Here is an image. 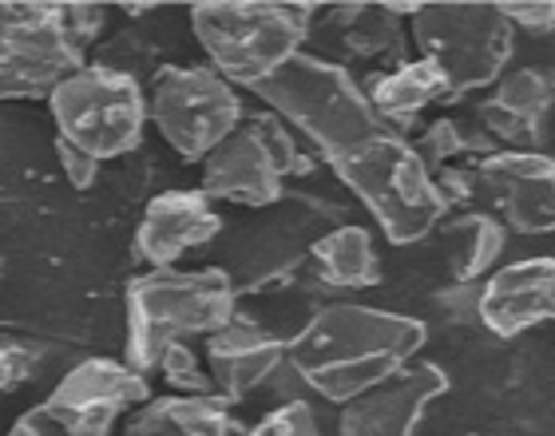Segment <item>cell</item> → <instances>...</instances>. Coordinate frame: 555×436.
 <instances>
[{
  "label": "cell",
  "instance_id": "cb8c5ba5",
  "mask_svg": "<svg viewBox=\"0 0 555 436\" xmlns=\"http://www.w3.org/2000/svg\"><path fill=\"white\" fill-rule=\"evenodd\" d=\"M473 148V139L464 136L461 127L452 124V119H437V124L428 127L425 136L416 139V155H421V163L425 167H440L444 159H452V155H461V151Z\"/></svg>",
  "mask_w": 555,
  "mask_h": 436
},
{
  "label": "cell",
  "instance_id": "52a82bcc",
  "mask_svg": "<svg viewBox=\"0 0 555 436\" xmlns=\"http://www.w3.org/2000/svg\"><path fill=\"white\" fill-rule=\"evenodd\" d=\"M421 60H433L449 80L452 100L485 88L512 60V21L500 4H421L413 16Z\"/></svg>",
  "mask_w": 555,
  "mask_h": 436
},
{
  "label": "cell",
  "instance_id": "30bf717a",
  "mask_svg": "<svg viewBox=\"0 0 555 436\" xmlns=\"http://www.w3.org/2000/svg\"><path fill=\"white\" fill-rule=\"evenodd\" d=\"M147 115L183 163H203L222 139L238 131L243 104L215 68L159 64L151 76Z\"/></svg>",
  "mask_w": 555,
  "mask_h": 436
},
{
  "label": "cell",
  "instance_id": "2e32d148",
  "mask_svg": "<svg viewBox=\"0 0 555 436\" xmlns=\"http://www.w3.org/2000/svg\"><path fill=\"white\" fill-rule=\"evenodd\" d=\"M282 357H286V342L238 313L219 333H210L207 342L210 381L227 401H243L246 393H255L270 373H278Z\"/></svg>",
  "mask_w": 555,
  "mask_h": 436
},
{
  "label": "cell",
  "instance_id": "5b68a950",
  "mask_svg": "<svg viewBox=\"0 0 555 436\" xmlns=\"http://www.w3.org/2000/svg\"><path fill=\"white\" fill-rule=\"evenodd\" d=\"M330 167L377 215L382 230L397 246L421 242L449 210L437 191V179L428 175L413 143H405L401 136L382 131L370 143H361L358 151L334 159Z\"/></svg>",
  "mask_w": 555,
  "mask_h": 436
},
{
  "label": "cell",
  "instance_id": "4316f807",
  "mask_svg": "<svg viewBox=\"0 0 555 436\" xmlns=\"http://www.w3.org/2000/svg\"><path fill=\"white\" fill-rule=\"evenodd\" d=\"M246 436H322V428H318V421H313V413L306 409V405H282L278 413H270L262 425H255Z\"/></svg>",
  "mask_w": 555,
  "mask_h": 436
},
{
  "label": "cell",
  "instance_id": "9a60e30c",
  "mask_svg": "<svg viewBox=\"0 0 555 436\" xmlns=\"http://www.w3.org/2000/svg\"><path fill=\"white\" fill-rule=\"evenodd\" d=\"M480 322L496 337H516L532 325L555 322V258L512 262L480 290Z\"/></svg>",
  "mask_w": 555,
  "mask_h": 436
},
{
  "label": "cell",
  "instance_id": "d6986e66",
  "mask_svg": "<svg viewBox=\"0 0 555 436\" xmlns=\"http://www.w3.org/2000/svg\"><path fill=\"white\" fill-rule=\"evenodd\" d=\"M231 401L222 393H183L139 405L128 421V436H231Z\"/></svg>",
  "mask_w": 555,
  "mask_h": 436
},
{
  "label": "cell",
  "instance_id": "8fae6325",
  "mask_svg": "<svg viewBox=\"0 0 555 436\" xmlns=\"http://www.w3.org/2000/svg\"><path fill=\"white\" fill-rule=\"evenodd\" d=\"M147 401L151 385L143 373H135L128 361L119 366L107 357H92L64 373V381L48 393L40 409L72 436H112L119 416Z\"/></svg>",
  "mask_w": 555,
  "mask_h": 436
},
{
  "label": "cell",
  "instance_id": "ba28073f",
  "mask_svg": "<svg viewBox=\"0 0 555 436\" xmlns=\"http://www.w3.org/2000/svg\"><path fill=\"white\" fill-rule=\"evenodd\" d=\"M88 64L64 28V4L0 0V100H48Z\"/></svg>",
  "mask_w": 555,
  "mask_h": 436
},
{
  "label": "cell",
  "instance_id": "1f68e13d",
  "mask_svg": "<svg viewBox=\"0 0 555 436\" xmlns=\"http://www.w3.org/2000/svg\"><path fill=\"white\" fill-rule=\"evenodd\" d=\"M437 191H440V198H444V207H452V203H464V198L473 195V183H468V175H461V171H440Z\"/></svg>",
  "mask_w": 555,
  "mask_h": 436
},
{
  "label": "cell",
  "instance_id": "8992f818",
  "mask_svg": "<svg viewBox=\"0 0 555 436\" xmlns=\"http://www.w3.org/2000/svg\"><path fill=\"white\" fill-rule=\"evenodd\" d=\"M56 136L92 159H119L143 143L147 95L143 84L100 64H83L48 95Z\"/></svg>",
  "mask_w": 555,
  "mask_h": 436
},
{
  "label": "cell",
  "instance_id": "6da1fadb",
  "mask_svg": "<svg viewBox=\"0 0 555 436\" xmlns=\"http://www.w3.org/2000/svg\"><path fill=\"white\" fill-rule=\"evenodd\" d=\"M425 322L370 306H325L286 342V357L313 393L346 405L405 369L425 345Z\"/></svg>",
  "mask_w": 555,
  "mask_h": 436
},
{
  "label": "cell",
  "instance_id": "603a6c76",
  "mask_svg": "<svg viewBox=\"0 0 555 436\" xmlns=\"http://www.w3.org/2000/svg\"><path fill=\"white\" fill-rule=\"evenodd\" d=\"M449 266L456 282H476L492 270V262L504 251V227L492 215H461L444 227Z\"/></svg>",
  "mask_w": 555,
  "mask_h": 436
},
{
  "label": "cell",
  "instance_id": "7c38bea8",
  "mask_svg": "<svg viewBox=\"0 0 555 436\" xmlns=\"http://www.w3.org/2000/svg\"><path fill=\"white\" fill-rule=\"evenodd\" d=\"M444 389H449V377L440 366L397 369L393 377L346 401L337 436H413L425 409Z\"/></svg>",
  "mask_w": 555,
  "mask_h": 436
},
{
  "label": "cell",
  "instance_id": "44dd1931",
  "mask_svg": "<svg viewBox=\"0 0 555 436\" xmlns=\"http://www.w3.org/2000/svg\"><path fill=\"white\" fill-rule=\"evenodd\" d=\"M330 24H334L337 44L346 48L349 56L401 60L405 64V24L389 4H337L330 12Z\"/></svg>",
  "mask_w": 555,
  "mask_h": 436
},
{
  "label": "cell",
  "instance_id": "7402d4cb",
  "mask_svg": "<svg viewBox=\"0 0 555 436\" xmlns=\"http://www.w3.org/2000/svg\"><path fill=\"white\" fill-rule=\"evenodd\" d=\"M313 262L330 286L365 290L377 282V254H373L370 234L361 227H337L325 239H318L313 242Z\"/></svg>",
  "mask_w": 555,
  "mask_h": 436
},
{
  "label": "cell",
  "instance_id": "3957f363",
  "mask_svg": "<svg viewBox=\"0 0 555 436\" xmlns=\"http://www.w3.org/2000/svg\"><path fill=\"white\" fill-rule=\"evenodd\" d=\"M250 92L267 100L278 119H289L301 136H310V143L330 163L382 136V119L373 115L370 95L361 92L358 80L341 64H330L310 52L286 60Z\"/></svg>",
  "mask_w": 555,
  "mask_h": 436
},
{
  "label": "cell",
  "instance_id": "f1b7e54d",
  "mask_svg": "<svg viewBox=\"0 0 555 436\" xmlns=\"http://www.w3.org/2000/svg\"><path fill=\"white\" fill-rule=\"evenodd\" d=\"M64 28L88 52V44H95L100 33H104V4H80V0L64 4Z\"/></svg>",
  "mask_w": 555,
  "mask_h": 436
},
{
  "label": "cell",
  "instance_id": "4fadbf2b",
  "mask_svg": "<svg viewBox=\"0 0 555 436\" xmlns=\"http://www.w3.org/2000/svg\"><path fill=\"white\" fill-rule=\"evenodd\" d=\"M480 179L492 191L512 230H520V234H552L555 230V155L492 151L480 163Z\"/></svg>",
  "mask_w": 555,
  "mask_h": 436
},
{
  "label": "cell",
  "instance_id": "f546056e",
  "mask_svg": "<svg viewBox=\"0 0 555 436\" xmlns=\"http://www.w3.org/2000/svg\"><path fill=\"white\" fill-rule=\"evenodd\" d=\"M500 12L512 24H524L528 33H552L555 28V0H532V4H500Z\"/></svg>",
  "mask_w": 555,
  "mask_h": 436
},
{
  "label": "cell",
  "instance_id": "ac0fdd59",
  "mask_svg": "<svg viewBox=\"0 0 555 436\" xmlns=\"http://www.w3.org/2000/svg\"><path fill=\"white\" fill-rule=\"evenodd\" d=\"M555 84L547 80L544 72H512L508 80H500V88L480 104V124L504 143H520L532 148L540 143L544 131V115L552 107Z\"/></svg>",
  "mask_w": 555,
  "mask_h": 436
},
{
  "label": "cell",
  "instance_id": "ffe728a7",
  "mask_svg": "<svg viewBox=\"0 0 555 436\" xmlns=\"http://www.w3.org/2000/svg\"><path fill=\"white\" fill-rule=\"evenodd\" d=\"M370 107L377 119L393 127H413V119L425 112L428 104H449V80L440 76L433 60H409L389 76L370 80Z\"/></svg>",
  "mask_w": 555,
  "mask_h": 436
},
{
  "label": "cell",
  "instance_id": "7a4b0ae2",
  "mask_svg": "<svg viewBox=\"0 0 555 436\" xmlns=\"http://www.w3.org/2000/svg\"><path fill=\"white\" fill-rule=\"evenodd\" d=\"M234 318L227 270H147L128 286V366L151 373L186 337L219 333Z\"/></svg>",
  "mask_w": 555,
  "mask_h": 436
},
{
  "label": "cell",
  "instance_id": "277c9868",
  "mask_svg": "<svg viewBox=\"0 0 555 436\" xmlns=\"http://www.w3.org/2000/svg\"><path fill=\"white\" fill-rule=\"evenodd\" d=\"M310 16L313 4L289 0H203L191 9V28L222 80L255 88L298 56Z\"/></svg>",
  "mask_w": 555,
  "mask_h": 436
},
{
  "label": "cell",
  "instance_id": "5bb4252c",
  "mask_svg": "<svg viewBox=\"0 0 555 436\" xmlns=\"http://www.w3.org/2000/svg\"><path fill=\"white\" fill-rule=\"evenodd\" d=\"M222 230L210 198L203 191H163L147 203L135 230V258L151 270H167L179 254L195 251Z\"/></svg>",
  "mask_w": 555,
  "mask_h": 436
},
{
  "label": "cell",
  "instance_id": "83f0119b",
  "mask_svg": "<svg viewBox=\"0 0 555 436\" xmlns=\"http://www.w3.org/2000/svg\"><path fill=\"white\" fill-rule=\"evenodd\" d=\"M56 163H60V171H64V179L72 183V191H92L95 179H100V159L83 155L80 148L64 143L60 136H56Z\"/></svg>",
  "mask_w": 555,
  "mask_h": 436
},
{
  "label": "cell",
  "instance_id": "484cf974",
  "mask_svg": "<svg viewBox=\"0 0 555 436\" xmlns=\"http://www.w3.org/2000/svg\"><path fill=\"white\" fill-rule=\"evenodd\" d=\"M36 361H40V357H36L33 345L12 342V337H4V333H0V397L33 377Z\"/></svg>",
  "mask_w": 555,
  "mask_h": 436
},
{
  "label": "cell",
  "instance_id": "e0dca14e",
  "mask_svg": "<svg viewBox=\"0 0 555 436\" xmlns=\"http://www.w3.org/2000/svg\"><path fill=\"white\" fill-rule=\"evenodd\" d=\"M44 155H56V148L40 139L33 124L0 115V230L24 218V210L44 191Z\"/></svg>",
  "mask_w": 555,
  "mask_h": 436
},
{
  "label": "cell",
  "instance_id": "4dcf8cb0",
  "mask_svg": "<svg viewBox=\"0 0 555 436\" xmlns=\"http://www.w3.org/2000/svg\"><path fill=\"white\" fill-rule=\"evenodd\" d=\"M9 436H72V433H64V428H60L56 421H52V416L36 405V409H28L24 416H16V421H12Z\"/></svg>",
  "mask_w": 555,
  "mask_h": 436
},
{
  "label": "cell",
  "instance_id": "9c48e42d",
  "mask_svg": "<svg viewBox=\"0 0 555 436\" xmlns=\"http://www.w3.org/2000/svg\"><path fill=\"white\" fill-rule=\"evenodd\" d=\"M310 171L313 163L289 139L282 119L274 112H255L203 159V195L243 207H270L282 198L286 175Z\"/></svg>",
  "mask_w": 555,
  "mask_h": 436
},
{
  "label": "cell",
  "instance_id": "d4e9b609",
  "mask_svg": "<svg viewBox=\"0 0 555 436\" xmlns=\"http://www.w3.org/2000/svg\"><path fill=\"white\" fill-rule=\"evenodd\" d=\"M159 369L167 373V385H171V389H183V393H191V397H195V393H215V381L198 369L195 354H191L186 345H175L171 354L163 357Z\"/></svg>",
  "mask_w": 555,
  "mask_h": 436
}]
</instances>
